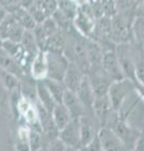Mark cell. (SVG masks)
<instances>
[{
	"mask_svg": "<svg viewBox=\"0 0 144 151\" xmlns=\"http://www.w3.org/2000/svg\"><path fill=\"white\" fill-rule=\"evenodd\" d=\"M37 151H48V149H47V147L46 146H43L42 148H40L39 150H37Z\"/></svg>",
	"mask_w": 144,
	"mask_h": 151,
	"instance_id": "obj_29",
	"label": "cell"
},
{
	"mask_svg": "<svg viewBox=\"0 0 144 151\" xmlns=\"http://www.w3.org/2000/svg\"><path fill=\"white\" fill-rule=\"evenodd\" d=\"M11 14H12L14 19L16 20L17 23L22 25L25 29L33 31V29L37 26V23H36V21L34 20L31 13L28 10H26V9L19 8V9H16L15 11H13Z\"/></svg>",
	"mask_w": 144,
	"mask_h": 151,
	"instance_id": "obj_17",
	"label": "cell"
},
{
	"mask_svg": "<svg viewBox=\"0 0 144 151\" xmlns=\"http://www.w3.org/2000/svg\"><path fill=\"white\" fill-rule=\"evenodd\" d=\"M132 93H134V82L130 79L123 78L112 83L107 96L110 98L114 110L118 112L121 109V106L125 104L126 99Z\"/></svg>",
	"mask_w": 144,
	"mask_h": 151,
	"instance_id": "obj_1",
	"label": "cell"
},
{
	"mask_svg": "<svg viewBox=\"0 0 144 151\" xmlns=\"http://www.w3.org/2000/svg\"><path fill=\"white\" fill-rule=\"evenodd\" d=\"M0 77H1V82H2L4 86L8 90H10V91L20 90L21 79L16 75L0 68Z\"/></svg>",
	"mask_w": 144,
	"mask_h": 151,
	"instance_id": "obj_20",
	"label": "cell"
},
{
	"mask_svg": "<svg viewBox=\"0 0 144 151\" xmlns=\"http://www.w3.org/2000/svg\"><path fill=\"white\" fill-rule=\"evenodd\" d=\"M110 129H113L114 133L118 136V138L123 141V145L127 147L129 151L133 149L134 145L139 139L141 132H142L134 128L133 126H131L128 122V117L120 115L119 113H118V117L115 121V123L110 127Z\"/></svg>",
	"mask_w": 144,
	"mask_h": 151,
	"instance_id": "obj_2",
	"label": "cell"
},
{
	"mask_svg": "<svg viewBox=\"0 0 144 151\" xmlns=\"http://www.w3.org/2000/svg\"><path fill=\"white\" fill-rule=\"evenodd\" d=\"M43 134L41 132H38L36 129L31 128V133H29V148L31 151H37L40 148L45 146L43 144Z\"/></svg>",
	"mask_w": 144,
	"mask_h": 151,
	"instance_id": "obj_21",
	"label": "cell"
},
{
	"mask_svg": "<svg viewBox=\"0 0 144 151\" xmlns=\"http://www.w3.org/2000/svg\"><path fill=\"white\" fill-rule=\"evenodd\" d=\"M86 75H87L86 73L83 72L76 63L71 62L68 69L66 71L65 76H64L63 83L66 86L67 90H71V91L76 93L78 90L79 86L81 85L82 81H83Z\"/></svg>",
	"mask_w": 144,
	"mask_h": 151,
	"instance_id": "obj_11",
	"label": "cell"
},
{
	"mask_svg": "<svg viewBox=\"0 0 144 151\" xmlns=\"http://www.w3.org/2000/svg\"><path fill=\"white\" fill-rule=\"evenodd\" d=\"M58 138L67 147L82 149L79 119H73L64 128H62L58 133Z\"/></svg>",
	"mask_w": 144,
	"mask_h": 151,
	"instance_id": "obj_7",
	"label": "cell"
},
{
	"mask_svg": "<svg viewBox=\"0 0 144 151\" xmlns=\"http://www.w3.org/2000/svg\"><path fill=\"white\" fill-rule=\"evenodd\" d=\"M89 10H86V8L81 6L79 7L75 17L73 19V25L74 28L79 34L86 38H91L94 28H96V17L93 15L92 10L88 4Z\"/></svg>",
	"mask_w": 144,
	"mask_h": 151,
	"instance_id": "obj_4",
	"label": "cell"
},
{
	"mask_svg": "<svg viewBox=\"0 0 144 151\" xmlns=\"http://www.w3.org/2000/svg\"><path fill=\"white\" fill-rule=\"evenodd\" d=\"M62 102L66 106V108L68 109V111L72 114L73 119H80L82 115L89 113L88 111L85 109L83 104L81 101L79 100L77 93L71 90H66L65 95L63 97V101Z\"/></svg>",
	"mask_w": 144,
	"mask_h": 151,
	"instance_id": "obj_13",
	"label": "cell"
},
{
	"mask_svg": "<svg viewBox=\"0 0 144 151\" xmlns=\"http://www.w3.org/2000/svg\"><path fill=\"white\" fill-rule=\"evenodd\" d=\"M103 151H129L123 145L113 129L107 127H101L98 133Z\"/></svg>",
	"mask_w": 144,
	"mask_h": 151,
	"instance_id": "obj_9",
	"label": "cell"
},
{
	"mask_svg": "<svg viewBox=\"0 0 144 151\" xmlns=\"http://www.w3.org/2000/svg\"><path fill=\"white\" fill-rule=\"evenodd\" d=\"M36 89H37V101L40 103L42 106H45L47 110L52 112V110L54 109L56 101L51 95V93L49 91L47 88L46 84L43 81H37L36 83Z\"/></svg>",
	"mask_w": 144,
	"mask_h": 151,
	"instance_id": "obj_14",
	"label": "cell"
},
{
	"mask_svg": "<svg viewBox=\"0 0 144 151\" xmlns=\"http://www.w3.org/2000/svg\"><path fill=\"white\" fill-rule=\"evenodd\" d=\"M47 52V62H48V76L49 78L63 82L66 71L69 66V59L64 52Z\"/></svg>",
	"mask_w": 144,
	"mask_h": 151,
	"instance_id": "obj_3",
	"label": "cell"
},
{
	"mask_svg": "<svg viewBox=\"0 0 144 151\" xmlns=\"http://www.w3.org/2000/svg\"><path fill=\"white\" fill-rule=\"evenodd\" d=\"M82 151H103L99 137L96 136L89 145H87L85 148H82Z\"/></svg>",
	"mask_w": 144,
	"mask_h": 151,
	"instance_id": "obj_23",
	"label": "cell"
},
{
	"mask_svg": "<svg viewBox=\"0 0 144 151\" xmlns=\"http://www.w3.org/2000/svg\"><path fill=\"white\" fill-rule=\"evenodd\" d=\"M80 133H81V146L85 148L98 136L100 124L93 113H87L79 119Z\"/></svg>",
	"mask_w": 144,
	"mask_h": 151,
	"instance_id": "obj_8",
	"label": "cell"
},
{
	"mask_svg": "<svg viewBox=\"0 0 144 151\" xmlns=\"http://www.w3.org/2000/svg\"><path fill=\"white\" fill-rule=\"evenodd\" d=\"M66 151H82V149H77V148H72V147H67Z\"/></svg>",
	"mask_w": 144,
	"mask_h": 151,
	"instance_id": "obj_28",
	"label": "cell"
},
{
	"mask_svg": "<svg viewBox=\"0 0 144 151\" xmlns=\"http://www.w3.org/2000/svg\"><path fill=\"white\" fill-rule=\"evenodd\" d=\"M52 116H53L54 123L58 128V131L64 128L73 120L72 114H71L68 109L66 108V106L63 102L55 104L54 109L52 110Z\"/></svg>",
	"mask_w": 144,
	"mask_h": 151,
	"instance_id": "obj_16",
	"label": "cell"
},
{
	"mask_svg": "<svg viewBox=\"0 0 144 151\" xmlns=\"http://www.w3.org/2000/svg\"><path fill=\"white\" fill-rule=\"evenodd\" d=\"M144 44L139 42L137 49H132V55L135 64V77L137 82L144 85V48L142 47Z\"/></svg>",
	"mask_w": 144,
	"mask_h": 151,
	"instance_id": "obj_18",
	"label": "cell"
},
{
	"mask_svg": "<svg viewBox=\"0 0 144 151\" xmlns=\"http://www.w3.org/2000/svg\"><path fill=\"white\" fill-rule=\"evenodd\" d=\"M43 83L46 84L47 88H48L49 91L51 93V95L53 96L55 101L58 103L62 102V101H63V97H64L66 90H67L66 86L64 85V83L61 82V81L49 78V77L43 79Z\"/></svg>",
	"mask_w": 144,
	"mask_h": 151,
	"instance_id": "obj_19",
	"label": "cell"
},
{
	"mask_svg": "<svg viewBox=\"0 0 144 151\" xmlns=\"http://www.w3.org/2000/svg\"><path fill=\"white\" fill-rule=\"evenodd\" d=\"M89 77L90 84L92 86V89L94 91L96 98L106 96L110 89V86L112 84V79L106 75V73L103 71L102 66L92 68L87 73Z\"/></svg>",
	"mask_w": 144,
	"mask_h": 151,
	"instance_id": "obj_5",
	"label": "cell"
},
{
	"mask_svg": "<svg viewBox=\"0 0 144 151\" xmlns=\"http://www.w3.org/2000/svg\"><path fill=\"white\" fill-rule=\"evenodd\" d=\"M31 76L35 81H43L48 76V62H47V52L45 50H39L34 57L29 68Z\"/></svg>",
	"mask_w": 144,
	"mask_h": 151,
	"instance_id": "obj_10",
	"label": "cell"
},
{
	"mask_svg": "<svg viewBox=\"0 0 144 151\" xmlns=\"http://www.w3.org/2000/svg\"><path fill=\"white\" fill-rule=\"evenodd\" d=\"M46 147H47L48 151H66V149H67V146L58 137L47 141Z\"/></svg>",
	"mask_w": 144,
	"mask_h": 151,
	"instance_id": "obj_22",
	"label": "cell"
},
{
	"mask_svg": "<svg viewBox=\"0 0 144 151\" xmlns=\"http://www.w3.org/2000/svg\"><path fill=\"white\" fill-rule=\"evenodd\" d=\"M134 93H137V97L144 102V85L139 82L134 83Z\"/></svg>",
	"mask_w": 144,
	"mask_h": 151,
	"instance_id": "obj_24",
	"label": "cell"
},
{
	"mask_svg": "<svg viewBox=\"0 0 144 151\" xmlns=\"http://www.w3.org/2000/svg\"><path fill=\"white\" fill-rule=\"evenodd\" d=\"M101 66H102L103 71L106 73V75L112 79V82L125 78L121 68H120L119 61H118V57H117L116 51H115V48L104 50Z\"/></svg>",
	"mask_w": 144,
	"mask_h": 151,
	"instance_id": "obj_6",
	"label": "cell"
},
{
	"mask_svg": "<svg viewBox=\"0 0 144 151\" xmlns=\"http://www.w3.org/2000/svg\"><path fill=\"white\" fill-rule=\"evenodd\" d=\"M134 15L135 17L144 19V0H141L134 7Z\"/></svg>",
	"mask_w": 144,
	"mask_h": 151,
	"instance_id": "obj_25",
	"label": "cell"
},
{
	"mask_svg": "<svg viewBox=\"0 0 144 151\" xmlns=\"http://www.w3.org/2000/svg\"><path fill=\"white\" fill-rule=\"evenodd\" d=\"M9 11H8V9L6 7H4L2 4H0V24L4 22L6 19H7L8 17H9Z\"/></svg>",
	"mask_w": 144,
	"mask_h": 151,
	"instance_id": "obj_27",
	"label": "cell"
},
{
	"mask_svg": "<svg viewBox=\"0 0 144 151\" xmlns=\"http://www.w3.org/2000/svg\"><path fill=\"white\" fill-rule=\"evenodd\" d=\"M76 93H77L79 100L83 104L85 109L89 113H93V104H94V101H96V95H94V91L92 89V86L90 84L88 75L85 76L81 85L79 86V88L76 91Z\"/></svg>",
	"mask_w": 144,
	"mask_h": 151,
	"instance_id": "obj_12",
	"label": "cell"
},
{
	"mask_svg": "<svg viewBox=\"0 0 144 151\" xmlns=\"http://www.w3.org/2000/svg\"><path fill=\"white\" fill-rule=\"evenodd\" d=\"M131 151H144V129L141 132L140 137H139V139L134 145L133 149Z\"/></svg>",
	"mask_w": 144,
	"mask_h": 151,
	"instance_id": "obj_26",
	"label": "cell"
},
{
	"mask_svg": "<svg viewBox=\"0 0 144 151\" xmlns=\"http://www.w3.org/2000/svg\"><path fill=\"white\" fill-rule=\"evenodd\" d=\"M66 47V34L64 32L58 31V33L51 35L47 38L43 49L45 51L64 52Z\"/></svg>",
	"mask_w": 144,
	"mask_h": 151,
	"instance_id": "obj_15",
	"label": "cell"
},
{
	"mask_svg": "<svg viewBox=\"0 0 144 151\" xmlns=\"http://www.w3.org/2000/svg\"><path fill=\"white\" fill-rule=\"evenodd\" d=\"M140 1H141V0H135V4H137L138 2H140Z\"/></svg>",
	"mask_w": 144,
	"mask_h": 151,
	"instance_id": "obj_30",
	"label": "cell"
}]
</instances>
